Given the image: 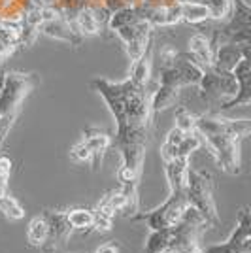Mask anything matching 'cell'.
<instances>
[{"mask_svg": "<svg viewBox=\"0 0 251 253\" xmlns=\"http://www.w3.org/2000/svg\"><path fill=\"white\" fill-rule=\"evenodd\" d=\"M179 10H181V21L197 25V23L208 21L209 11L199 0H179Z\"/></svg>", "mask_w": 251, "mask_h": 253, "instance_id": "cell-20", "label": "cell"}, {"mask_svg": "<svg viewBox=\"0 0 251 253\" xmlns=\"http://www.w3.org/2000/svg\"><path fill=\"white\" fill-rule=\"evenodd\" d=\"M209 11V19L215 21H227L232 13V0H199Z\"/></svg>", "mask_w": 251, "mask_h": 253, "instance_id": "cell-24", "label": "cell"}, {"mask_svg": "<svg viewBox=\"0 0 251 253\" xmlns=\"http://www.w3.org/2000/svg\"><path fill=\"white\" fill-rule=\"evenodd\" d=\"M38 82L36 74L8 72L4 74V84L0 89V146L10 132L13 121L17 119L25 98L29 96Z\"/></svg>", "mask_w": 251, "mask_h": 253, "instance_id": "cell-3", "label": "cell"}, {"mask_svg": "<svg viewBox=\"0 0 251 253\" xmlns=\"http://www.w3.org/2000/svg\"><path fill=\"white\" fill-rule=\"evenodd\" d=\"M185 195H187L189 206H193L199 211L209 227L219 225V211L215 204V179L209 172L195 170L189 167Z\"/></svg>", "mask_w": 251, "mask_h": 253, "instance_id": "cell-4", "label": "cell"}, {"mask_svg": "<svg viewBox=\"0 0 251 253\" xmlns=\"http://www.w3.org/2000/svg\"><path fill=\"white\" fill-rule=\"evenodd\" d=\"M209 225L193 206H189L178 225L172 227V240L159 253H202V232Z\"/></svg>", "mask_w": 251, "mask_h": 253, "instance_id": "cell-5", "label": "cell"}, {"mask_svg": "<svg viewBox=\"0 0 251 253\" xmlns=\"http://www.w3.org/2000/svg\"><path fill=\"white\" fill-rule=\"evenodd\" d=\"M153 45V43H151ZM147 47L146 53L138 59L136 63H132L130 68V80L136 85H149L151 84V68H153V47Z\"/></svg>", "mask_w": 251, "mask_h": 253, "instance_id": "cell-18", "label": "cell"}, {"mask_svg": "<svg viewBox=\"0 0 251 253\" xmlns=\"http://www.w3.org/2000/svg\"><path fill=\"white\" fill-rule=\"evenodd\" d=\"M40 32L49 36L57 42H63L72 47H80L84 43V36L78 32L74 27V21L66 19V17H59L55 21H45L40 25Z\"/></svg>", "mask_w": 251, "mask_h": 253, "instance_id": "cell-12", "label": "cell"}, {"mask_svg": "<svg viewBox=\"0 0 251 253\" xmlns=\"http://www.w3.org/2000/svg\"><path fill=\"white\" fill-rule=\"evenodd\" d=\"M244 55H250V45H238V43H221L213 47V70L221 72H232V68L238 64Z\"/></svg>", "mask_w": 251, "mask_h": 253, "instance_id": "cell-13", "label": "cell"}, {"mask_svg": "<svg viewBox=\"0 0 251 253\" xmlns=\"http://www.w3.org/2000/svg\"><path fill=\"white\" fill-rule=\"evenodd\" d=\"M96 253H119V248L115 244H104L96 250Z\"/></svg>", "mask_w": 251, "mask_h": 253, "instance_id": "cell-34", "label": "cell"}, {"mask_svg": "<svg viewBox=\"0 0 251 253\" xmlns=\"http://www.w3.org/2000/svg\"><path fill=\"white\" fill-rule=\"evenodd\" d=\"M200 96L206 102H227L236 95L238 85L232 72H221L213 68H204L202 78L199 82Z\"/></svg>", "mask_w": 251, "mask_h": 253, "instance_id": "cell-8", "label": "cell"}, {"mask_svg": "<svg viewBox=\"0 0 251 253\" xmlns=\"http://www.w3.org/2000/svg\"><path fill=\"white\" fill-rule=\"evenodd\" d=\"M43 217H45L47 227H49L47 240L51 242V246L66 242V238H68L70 232H72V227H70V223H68L66 213H64V211H45Z\"/></svg>", "mask_w": 251, "mask_h": 253, "instance_id": "cell-15", "label": "cell"}, {"mask_svg": "<svg viewBox=\"0 0 251 253\" xmlns=\"http://www.w3.org/2000/svg\"><path fill=\"white\" fill-rule=\"evenodd\" d=\"M195 130L199 132L202 146L209 149L223 172L238 176L242 167L240 144L251 130L250 119H229V117L204 114L197 117Z\"/></svg>", "mask_w": 251, "mask_h": 253, "instance_id": "cell-2", "label": "cell"}, {"mask_svg": "<svg viewBox=\"0 0 251 253\" xmlns=\"http://www.w3.org/2000/svg\"><path fill=\"white\" fill-rule=\"evenodd\" d=\"M53 6L59 8L66 19L74 21L72 17H76V13L80 10H84L85 6H87V2H85V0H55Z\"/></svg>", "mask_w": 251, "mask_h": 253, "instance_id": "cell-29", "label": "cell"}, {"mask_svg": "<svg viewBox=\"0 0 251 253\" xmlns=\"http://www.w3.org/2000/svg\"><path fill=\"white\" fill-rule=\"evenodd\" d=\"M10 174H11V161L6 155H0V197L8 193Z\"/></svg>", "mask_w": 251, "mask_h": 253, "instance_id": "cell-31", "label": "cell"}, {"mask_svg": "<svg viewBox=\"0 0 251 253\" xmlns=\"http://www.w3.org/2000/svg\"><path fill=\"white\" fill-rule=\"evenodd\" d=\"M74 27L78 29V32L82 34V36H96V34H100L102 29H100V23L96 21V17H94V13L91 8H84V10H80L76 13V17H74Z\"/></svg>", "mask_w": 251, "mask_h": 253, "instance_id": "cell-21", "label": "cell"}, {"mask_svg": "<svg viewBox=\"0 0 251 253\" xmlns=\"http://www.w3.org/2000/svg\"><path fill=\"white\" fill-rule=\"evenodd\" d=\"M2 84H4V74H0V89H2Z\"/></svg>", "mask_w": 251, "mask_h": 253, "instance_id": "cell-35", "label": "cell"}, {"mask_svg": "<svg viewBox=\"0 0 251 253\" xmlns=\"http://www.w3.org/2000/svg\"><path fill=\"white\" fill-rule=\"evenodd\" d=\"M70 157H72L74 161H78V163H89V161H91V151H89V148L85 146L84 142H78V144L72 146V149H70Z\"/></svg>", "mask_w": 251, "mask_h": 253, "instance_id": "cell-32", "label": "cell"}, {"mask_svg": "<svg viewBox=\"0 0 251 253\" xmlns=\"http://www.w3.org/2000/svg\"><path fill=\"white\" fill-rule=\"evenodd\" d=\"M195 125H197V116H193L183 106L178 108V112H176V128L181 130V132H193Z\"/></svg>", "mask_w": 251, "mask_h": 253, "instance_id": "cell-30", "label": "cell"}, {"mask_svg": "<svg viewBox=\"0 0 251 253\" xmlns=\"http://www.w3.org/2000/svg\"><path fill=\"white\" fill-rule=\"evenodd\" d=\"M114 32L119 36V40L125 43L130 64L136 63L138 59L146 53L147 47L153 43V36H151L153 27L147 21H142V19L136 23H130V25H125V27H121Z\"/></svg>", "mask_w": 251, "mask_h": 253, "instance_id": "cell-9", "label": "cell"}, {"mask_svg": "<svg viewBox=\"0 0 251 253\" xmlns=\"http://www.w3.org/2000/svg\"><path fill=\"white\" fill-rule=\"evenodd\" d=\"M202 253H251V215L250 208L240 211L236 229L223 244H211L202 248Z\"/></svg>", "mask_w": 251, "mask_h": 253, "instance_id": "cell-10", "label": "cell"}, {"mask_svg": "<svg viewBox=\"0 0 251 253\" xmlns=\"http://www.w3.org/2000/svg\"><path fill=\"white\" fill-rule=\"evenodd\" d=\"M232 76L236 80L238 91L230 100L221 104V110H229V108H236V106H248L251 102V64L250 55H244L238 64L232 68Z\"/></svg>", "mask_w": 251, "mask_h": 253, "instance_id": "cell-11", "label": "cell"}, {"mask_svg": "<svg viewBox=\"0 0 251 253\" xmlns=\"http://www.w3.org/2000/svg\"><path fill=\"white\" fill-rule=\"evenodd\" d=\"M187 132H181V130H178L176 126L168 132L167 140L163 142V146H161V157H163V161L167 163V161H170V159L176 157V151H178V146L179 142L183 140V136H185Z\"/></svg>", "mask_w": 251, "mask_h": 253, "instance_id": "cell-27", "label": "cell"}, {"mask_svg": "<svg viewBox=\"0 0 251 253\" xmlns=\"http://www.w3.org/2000/svg\"><path fill=\"white\" fill-rule=\"evenodd\" d=\"M68 223L72 231H91L93 229V211L85 208H76V210L66 211Z\"/></svg>", "mask_w": 251, "mask_h": 253, "instance_id": "cell-25", "label": "cell"}, {"mask_svg": "<svg viewBox=\"0 0 251 253\" xmlns=\"http://www.w3.org/2000/svg\"><path fill=\"white\" fill-rule=\"evenodd\" d=\"M176 55H178V51H176L172 45H165V47H161V53H159L161 68H163V66H168V64H172V61L176 59Z\"/></svg>", "mask_w": 251, "mask_h": 253, "instance_id": "cell-33", "label": "cell"}, {"mask_svg": "<svg viewBox=\"0 0 251 253\" xmlns=\"http://www.w3.org/2000/svg\"><path fill=\"white\" fill-rule=\"evenodd\" d=\"M199 148H202V140H200L199 132H197V130L187 132V134L183 136V140L179 142L176 157H191V153L197 151Z\"/></svg>", "mask_w": 251, "mask_h": 253, "instance_id": "cell-28", "label": "cell"}, {"mask_svg": "<svg viewBox=\"0 0 251 253\" xmlns=\"http://www.w3.org/2000/svg\"><path fill=\"white\" fill-rule=\"evenodd\" d=\"M204 68L200 66L191 53H178L172 64L163 66L159 72V85H170V87H187V85H199Z\"/></svg>", "mask_w": 251, "mask_h": 253, "instance_id": "cell-7", "label": "cell"}, {"mask_svg": "<svg viewBox=\"0 0 251 253\" xmlns=\"http://www.w3.org/2000/svg\"><path fill=\"white\" fill-rule=\"evenodd\" d=\"M91 85L106 100L117 123V132L115 140H112V146L121 153V167L140 174L147 144L151 140V128L155 123V114L151 112V95L157 87L151 89V84L146 87L136 85L130 78L125 82L96 78Z\"/></svg>", "mask_w": 251, "mask_h": 253, "instance_id": "cell-1", "label": "cell"}, {"mask_svg": "<svg viewBox=\"0 0 251 253\" xmlns=\"http://www.w3.org/2000/svg\"><path fill=\"white\" fill-rule=\"evenodd\" d=\"M112 140L114 138L110 136L106 130H100V128H85L84 130V142L85 146L91 151V165H93V170H98L100 165H102V159H104L106 151L112 148Z\"/></svg>", "mask_w": 251, "mask_h": 253, "instance_id": "cell-14", "label": "cell"}, {"mask_svg": "<svg viewBox=\"0 0 251 253\" xmlns=\"http://www.w3.org/2000/svg\"><path fill=\"white\" fill-rule=\"evenodd\" d=\"M47 232H49V227H47L45 217L43 215L34 217L31 219L29 229H27V242L31 244L32 248H42L43 244L47 242Z\"/></svg>", "mask_w": 251, "mask_h": 253, "instance_id": "cell-22", "label": "cell"}, {"mask_svg": "<svg viewBox=\"0 0 251 253\" xmlns=\"http://www.w3.org/2000/svg\"><path fill=\"white\" fill-rule=\"evenodd\" d=\"M189 208V201L185 189L181 191H170V197L163 202L159 208L146 213H138L132 215V219L138 221H146L147 227L151 231H159V229H170L174 225H178L179 219L183 217L185 210Z\"/></svg>", "mask_w": 251, "mask_h": 253, "instance_id": "cell-6", "label": "cell"}, {"mask_svg": "<svg viewBox=\"0 0 251 253\" xmlns=\"http://www.w3.org/2000/svg\"><path fill=\"white\" fill-rule=\"evenodd\" d=\"M189 53L195 57V61L202 68H211L213 64V45L209 42L208 36L204 34H195L189 38Z\"/></svg>", "mask_w": 251, "mask_h": 253, "instance_id": "cell-17", "label": "cell"}, {"mask_svg": "<svg viewBox=\"0 0 251 253\" xmlns=\"http://www.w3.org/2000/svg\"><path fill=\"white\" fill-rule=\"evenodd\" d=\"M0 211L8 219H13V221H19V219L25 217V208L19 204V201L15 197H11L10 193H6V195L0 197Z\"/></svg>", "mask_w": 251, "mask_h": 253, "instance_id": "cell-26", "label": "cell"}, {"mask_svg": "<svg viewBox=\"0 0 251 253\" xmlns=\"http://www.w3.org/2000/svg\"><path fill=\"white\" fill-rule=\"evenodd\" d=\"M19 47V32L0 25V63H4Z\"/></svg>", "mask_w": 251, "mask_h": 253, "instance_id": "cell-23", "label": "cell"}, {"mask_svg": "<svg viewBox=\"0 0 251 253\" xmlns=\"http://www.w3.org/2000/svg\"><path fill=\"white\" fill-rule=\"evenodd\" d=\"M189 170V157H174L165 163V174H167L170 191L185 189Z\"/></svg>", "mask_w": 251, "mask_h": 253, "instance_id": "cell-16", "label": "cell"}, {"mask_svg": "<svg viewBox=\"0 0 251 253\" xmlns=\"http://www.w3.org/2000/svg\"><path fill=\"white\" fill-rule=\"evenodd\" d=\"M179 89L170 87V85H157V89L151 95V112L157 116L159 112H165L168 108L176 106L178 102Z\"/></svg>", "mask_w": 251, "mask_h": 253, "instance_id": "cell-19", "label": "cell"}]
</instances>
